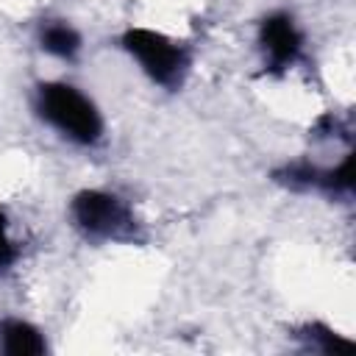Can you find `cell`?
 Wrapping results in <instances>:
<instances>
[{
  "label": "cell",
  "mask_w": 356,
  "mask_h": 356,
  "mask_svg": "<svg viewBox=\"0 0 356 356\" xmlns=\"http://www.w3.org/2000/svg\"><path fill=\"white\" fill-rule=\"evenodd\" d=\"M39 111L47 122H53L61 134L81 145H95L103 134V122L97 108L70 83H42L39 86Z\"/></svg>",
  "instance_id": "cell-1"
},
{
  "label": "cell",
  "mask_w": 356,
  "mask_h": 356,
  "mask_svg": "<svg viewBox=\"0 0 356 356\" xmlns=\"http://www.w3.org/2000/svg\"><path fill=\"white\" fill-rule=\"evenodd\" d=\"M122 47L142 64V70L161 86H178L189 67L186 50L150 28H131L122 33Z\"/></svg>",
  "instance_id": "cell-2"
},
{
  "label": "cell",
  "mask_w": 356,
  "mask_h": 356,
  "mask_svg": "<svg viewBox=\"0 0 356 356\" xmlns=\"http://www.w3.org/2000/svg\"><path fill=\"white\" fill-rule=\"evenodd\" d=\"M72 220L75 225L100 239H131L134 236V217L122 206L120 197L100 192V189H83L72 197Z\"/></svg>",
  "instance_id": "cell-3"
},
{
  "label": "cell",
  "mask_w": 356,
  "mask_h": 356,
  "mask_svg": "<svg viewBox=\"0 0 356 356\" xmlns=\"http://www.w3.org/2000/svg\"><path fill=\"white\" fill-rule=\"evenodd\" d=\"M261 44L273 72L286 70L300 56V33L286 14H270L261 22Z\"/></svg>",
  "instance_id": "cell-4"
},
{
  "label": "cell",
  "mask_w": 356,
  "mask_h": 356,
  "mask_svg": "<svg viewBox=\"0 0 356 356\" xmlns=\"http://www.w3.org/2000/svg\"><path fill=\"white\" fill-rule=\"evenodd\" d=\"M0 348L8 356H39L44 353V337L25 320H6L0 325Z\"/></svg>",
  "instance_id": "cell-5"
},
{
  "label": "cell",
  "mask_w": 356,
  "mask_h": 356,
  "mask_svg": "<svg viewBox=\"0 0 356 356\" xmlns=\"http://www.w3.org/2000/svg\"><path fill=\"white\" fill-rule=\"evenodd\" d=\"M42 47L58 58H72L81 47V36L67 22H47L42 28Z\"/></svg>",
  "instance_id": "cell-6"
},
{
  "label": "cell",
  "mask_w": 356,
  "mask_h": 356,
  "mask_svg": "<svg viewBox=\"0 0 356 356\" xmlns=\"http://www.w3.org/2000/svg\"><path fill=\"white\" fill-rule=\"evenodd\" d=\"M303 337H306L317 350H323V353H350V350H353V342L342 339L339 334H334V331H328V328H323V325H309V328L303 331Z\"/></svg>",
  "instance_id": "cell-7"
},
{
  "label": "cell",
  "mask_w": 356,
  "mask_h": 356,
  "mask_svg": "<svg viewBox=\"0 0 356 356\" xmlns=\"http://www.w3.org/2000/svg\"><path fill=\"white\" fill-rule=\"evenodd\" d=\"M317 184L325 186L328 192H350V186H353V153H348L337 170L320 172Z\"/></svg>",
  "instance_id": "cell-8"
},
{
  "label": "cell",
  "mask_w": 356,
  "mask_h": 356,
  "mask_svg": "<svg viewBox=\"0 0 356 356\" xmlns=\"http://www.w3.org/2000/svg\"><path fill=\"white\" fill-rule=\"evenodd\" d=\"M14 259H17V248H14V242L8 239V234H6V217L0 214V267L11 264Z\"/></svg>",
  "instance_id": "cell-9"
}]
</instances>
